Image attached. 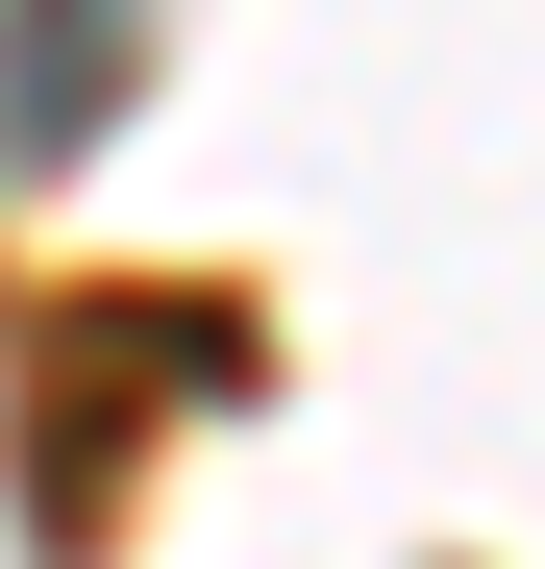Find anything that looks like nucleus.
Returning <instances> with one entry per match:
<instances>
[{
    "mask_svg": "<svg viewBox=\"0 0 545 569\" xmlns=\"http://www.w3.org/2000/svg\"><path fill=\"white\" fill-rule=\"evenodd\" d=\"M125 74H149V0H0V149H100L125 124Z\"/></svg>",
    "mask_w": 545,
    "mask_h": 569,
    "instance_id": "obj_1",
    "label": "nucleus"
}]
</instances>
